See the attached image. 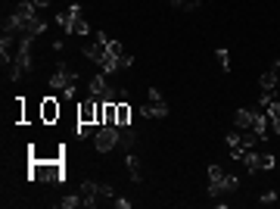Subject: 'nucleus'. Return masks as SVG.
I'll return each mask as SVG.
<instances>
[{
  "label": "nucleus",
  "instance_id": "nucleus-19",
  "mask_svg": "<svg viewBox=\"0 0 280 209\" xmlns=\"http://www.w3.org/2000/svg\"><path fill=\"white\" fill-rule=\"evenodd\" d=\"M44 31H47V19H41V16H38V19H31V22H28L22 34H31V38H38V34H44Z\"/></svg>",
  "mask_w": 280,
  "mask_h": 209
},
{
  "label": "nucleus",
  "instance_id": "nucleus-25",
  "mask_svg": "<svg viewBox=\"0 0 280 209\" xmlns=\"http://www.w3.org/2000/svg\"><path fill=\"white\" fill-rule=\"evenodd\" d=\"M75 134L81 137V141H84V137H90V134H93V125H84V122H78V125H75Z\"/></svg>",
  "mask_w": 280,
  "mask_h": 209
},
{
  "label": "nucleus",
  "instance_id": "nucleus-24",
  "mask_svg": "<svg viewBox=\"0 0 280 209\" xmlns=\"http://www.w3.org/2000/svg\"><path fill=\"white\" fill-rule=\"evenodd\" d=\"M277 166V159L271 153H259V172H268V169H274Z\"/></svg>",
  "mask_w": 280,
  "mask_h": 209
},
{
  "label": "nucleus",
  "instance_id": "nucleus-6",
  "mask_svg": "<svg viewBox=\"0 0 280 209\" xmlns=\"http://www.w3.org/2000/svg\"><path fill=\"white\" fill-rule=\"evenodd\" d=\"M112 197H115V191H112V184L93 181V178H87L84 184H81V200H84V206H87V209H93V206H100L103 200H112Z\"/></svg>",
  "mask_w": 280,
  "mask_h": 209
},
{
  "label": "nucleus",
  "instance_id": "nucleus-3",
  "mask_svg": "<svg viewBox=\"0 0 280 209\" xmlns=\"http://www.w3.org/2000/svg\"><path fill=\"white\" fill-rule=\"evenodd\" d=\"M206 178H209V197H212V200H218L221 194H233L240 188L237 175H224V169H221L218 162H212V166L206 169Z\"/></svg>",
  "mask_w": 280,
  "mask_h": 209
},
{
  "label": "nucleus",
  "instance_id": "nucleus-5",
  "mask_svg": "<svg viewBox=\"0 0 280 209\" xmlns=\"http://www.w3.org/2000/svg\"><path fill=\"white\" fill-rule=\"evenodd\" d=\"M31 34H19V44H16V60H13V72H9V78L13 81H22L25 78V72L31 69Z\"/></svg>",
  "mask_w": 280,
  "mask_h": 209
},
{
  "label": "nucleus",
  "instance_id": "nucleus-21",
  "mask_svg": "<svg viewBox=\"0 0 280 209\" xmlns=\"http://www.w3.org/2000/svg\"><path fill=\"white\" fill-rule=\"evenodd\" d=\"M240 162L252 172V175L259 172V153H255V150H243V159H240Z\"/></svg>",
  "mask_w": 280,
  "mask_h": 209
},
{
  "label": "nucleus",
  "instance_id": "nucleus-29",
  "mask_svg": "<svg viewBox=\"0 0 280 209\" xmlns=\"http://www.w3.org/2000/svg\"><path fill=\"white\" fill-rule=\"evenodd\" d=\"M146 97H149V103H162V100H165L159 88H149V91H146Z\"/></svg>",
  "mask_w": 280,
  "mask_h": 209
},
{
  "label": "nucleus",
  "instance_id": "nucleus-26",
  "mask_svg": "<svg viewBox=\"0 0 280 209\" xmlns=\"http://www.w3.org/2000/svg\"><path fill=\"white\" fill-rule=\"evenodd\" d=\"M60 206L63 209H75V206H84V200H81V197H66V200H60Z\"/></svg>",
  "mask_w": 280,
  "mask_h": 209
},
{
  "label": "nucleus",
  "instance_id": "nucleus-11",
  "mask_svg": "<svg viewBox=\"0 0 280 209\" xmlns=\"http://www.w3.org/2000/svg\"><path fill=\"white\" fill-rule=\"evenodd\" d=\"M115 128H131V103L128 100L115 103Z\"/></svg>",
  "mask_w": 280,
  "mask_h": 209
},
{
  "label": "nucleus",
  "instance_id": "nucleus-15",
  "mask_svg": "<svg viewBox=\"0 0 280 209\" xmlns=\"http://www.w3.org/2000/svg\"><path fill=\"white\" fill-rule=\"evenodd\" d=\"M268 125H271V122H268V115L262 109H252V131L259 134L262 141H268Z\"/></svg>",
  "mask_w": 280,
  "mask_h": 209
},
{
  "label": "nucleus",
  "instance_id": "nucleus-34",
  "mask_svg": "<svg viewBox=\"0 0 280 209\" xmlns=\"http://www.w3.org/2000/svg\"><path fill=\"white\" fill-rule=\"evenodd\" d=\"M277 88H280V75H277Z\"/></svg>",
  "mask_w": 280,
  "mask_h": 209
},
{
  "label": "nucleus",
  "instance_id": "nucleus-33",
  "mask_svg": "<svg viewBox=\"0 0 280 209\" xmlns=\"http://www.w3.org/2000/svg\"><path fill=\"white\" fill-rule=\"evenodd\" d=\"M168 3H174V6H184V0H168Z\"/></svg>",
  "mask_w": 280,
  "mask_h": 209
},
{
  "label": "nucleus",
  "instance_id": "nucleus-7",
  "mask_svg": "<svg viewBox=\"0 0 280 209\" xmlns=\"http://www.w3.org/2000/svg\"><path fill=\"white\" fill-rule=\"evenodd\" d=\"M119 144H122V128H115V125H100L97 137H93V147H97V153H112Z\"/></svg>",
  "mask_w": 280,
  "mask_h": 209
},
{
  "label": "nucleus",
  "instance_id": "nucleus-10",
  "mask_svg": "<svg viewBox=\"0 0 280 209\" xmlns=\"http://www.w3.org/2000/svg\"><path fill=\"white\" fill-rule=\"evenodd\" d=\"M78 122H84V125H97V100H93V97H87V100L78 106Z\"/></svg>",
  "mask_w": 280,
  "mask_h": 209
},
{
  "label": "nucleus",
  "instance_id": "nucleus-8",
  "mask_svg": "<svg viewBox=\"0 0 280 209\" xmlns=\"http://www.w3.org/2000/svg\"><path fill=\"white\" fill-rule=\"evenodd\" d=\"M16 38L19 34H6V31H3V38H0V63H3V69L13 66V60H16V50H13Z\"/></svg>",
  "mask_w": 280,
  "mask_h": 209
},
{
  "label": "nucleus",
  "instance_id": "nucleus-16",
  "mask_svg": "<svg viewBox=\"0 0 280 209\" xmlns=\"http://www.w3.org/2000/svg\"><path fill=\"white\" fill-rule=\"evenodd\" d=\"M106 72H103V75H93L90 78V85H87V91H90V97L93 100H103V94H106Z\"/></svg>",
  "mask_w": 280,
  "mask_h": 209
},
{
  "label": "nucleus",
  "instance_id": "nucleus-22",
  "mask_svg": "<svg viewBox=\"0 0 280 209\" xmlns=\"http://www.w3.org/2000/svg\"><path fill=\"white\" fill-rule=\"evenodd\" d=\"M215 60H218V66L224 69V72H230V50L227 47H215Z\"/></svg>",
  "mask_w": 280,
  "mask_h": 209
},
{
  "label": "nucleus",
  "instance_id": "nucleus-2",
  "mask_svg": "<svg viewBox=\"0 0 280 209\" xmlns=\"http://www.w3.org/2000/svg\"><path fill=\"white\" fill-rule=\"evenodd\" d=\"M78 81H81V75L69 63H56V72L50 75V91H60L66 100H75Z\"/></svg>",
  "mask_w": 280,
  "mask_h": 209
},
{
  "label": "nucleus",
  "instance_id": "nucleus-27",
  "mask_svg": "<svg viewBox=\"0 0 280 209\" xmlns=\"http://www.w3.org/2000/svg\"><path fill=\"white\" fill-rule=\"evenodd\" d=\"M259 203H262V206H271V203H277V191H265Z\"/></svg>",
  "mask_w": 280,
  "mask_h": 209
},
{
  "label": "nucleus",
  "instance_id": "nucleus-32",
  "mask_svg": "<svg viewBox=\"0 0 280 209\" xmlns=\"http://www.w3.org/2000/svg\"><path fill=\"white\" fill-rule=\"evenodd\" d=\"M34 6H38V9H44V6H50V0H34Z\"/></svg>",
  "mask_w": 280,
  "mask_h": 209
},
{
  "label": "nucleus",
  "instance_id": "nucleus-31",
  "mask_svg": "<svg viewBox=\"0 0 280 209\" xmlns=\"http://www.w3.org/2000/svg\"><path fill=\"white\" fill-rule=\"evenodd\" d=\"M106 125H115V103H106Z\"/></svg>",
  "mask_w": 280,
  "mask_h": 209
},
{
  "label": "nucleus",
  "instance_id": "nucleus-9",
  "mask_svg": "<svg viewBox=\"0 0 280 209\" xmlns=\"http://www.w3.org/2000/svg\"><path fill=\"white\" fill-rule=\"evenodd\" d=\"M41 119H44L47 125H53L56 119H60V103H56V97H53V94L41 100Z\"/></svg>",
  "mask_w": 280,
  "mask_h": 209
},
{
  "label": "nucleus",
  "instance_id": "nucleus-23",
  "mask_svg": "<svg viewBox=\"0 0 280 209\" xmlns=\"http://www.w3.org/2000/svg\"><path fill=\"white\" fill-rule=\"evenodd\" d=\"M87 31H90V28H87V22H84V16H81V19H75L72 25L66 28V34H87Z\"/></svg>",
  "mask_w": 280,
  "mask_h": 209
},
{
  "label": "nucleus",
  "instance_id": "nucleus-20",
  "mask_svg": "<svg viewBox=\"0 0 280 209\" xmlns=\"http://www.w3.org/2000/svg\"><path fill=\"white\" fill-rule=\"evenodd\" d=\"M277 75H280V72H274V69H268V72L259 78V88H262V91H277Z\"/></svg>",
  "mask_w": 280,
  "mask_h": 209
},
{
  "label": "nucleus",
  "instance_id": "nucleus-14",
  "mask_svg": "<svg viewBox=\"0 0 280 209\" xmlns=\"http://www.w3.org/2000/svg\"><path fill=\"white\" fill-rule=\"evenodd\" d=\"M125 166H128V178H131L134 184H140V181H143V175H140V156H137V153H131V150H128Z\"/></svg>",
  "mask_w": 280,
  "mask_h": 209
},
{
  "label": "nucleus",
  "instance_id": "nucleus-12",
  "mask_svg": "<svg viewBox=\"0 0 280 209\" xmlns=\"http://www.w3.org/2000/svg\"><path fill=\"white\" fill-rule=\"evenodd\" d=\"M140 115H143V119H165L168 115V103L162 100V103H143V106H140Z\"/></svg>",
  "mask_w": 280,
  "mask_h": 209
},
{
  "label": "nucleus",
  "instance_id": "nucleus-13",
  "mask_svg": "<svg viewBox=\"0 0 280 209\" xmlns=\"http://www.w3.org/2000/svg\"><path fill=\"white\" fill-rule=\"evenodd\" d=\"M75 19H81V3H72L69 9H63V13H56V25H63V28H69Z\"/></svg>",
  "mask_w": 280,
  "mask_h": 209
},
{
  "label": "nucleus",
  "instance_id": "nucleus-18",
  "mask_svg": "<svg viewBox=\"0 0 280 209\" xmlns=\"http://www.w3.org/2000/svg\"><path fill=\"white\" fill-rule=\"evenodd\" d=\"M268 122H271V128H274V134L280 137V100H271L268 103Z\"/></svg>",
  "mask_w": 280,
  "mask_h": 209
},
{
  "label": "nucleus",
  "instance_id": "nucleus-17",
  "mask_svg": "<svg viewBox=\"0 0 280 209\" xmlns=\"http://www.w3.org/2000/svg\"><path fill=\"white\" fill-rule=\"evenodd\" d=\"M233 128L237 131H252V109H237L233 112Z\"/></svg>",
  "mask_w": 280,
  "mask_h": 209
},
{
  "label": "nucleus",
  "instance_id": "nucleus-4",
  "mask_svg": "<svg viewBox=\"0 0 280 209\" xmlns=\"http://www.w3.org/2000/svg\"><path fill=\"white\" fill-rule=\"evenodd\" d=\"M84 56L97 63L106 75H112V72H119V69H122V56L109 53V50H106V44H100V41H93L90 47H84Z\"/></svg>",
  "mask_w": 280,
  "mask_h": 209
},
{
  "label": "nucleus",
  "instance_id": "nucleus-1",
  "mask_svg": "<svg viewBox=\"0 0 280 209\" xmlns=\"http://www.w3.org/2000/svg\"><path fill=\"white\" fill-rule=\"evenodd\" d=\"M28 178L31 181H50V184H63L66 181V159H41V156H28Z\"/></svg>",
  "mask_w": 280,
  "mask_h": 209
},
{
  "label": "nucleus",
  "instance_id": "nucleus-28",
  "mask_svg": "<svg viewBox=\"0 0 280 209\" xmlns=\"http://www.w3.org/2000/svg\"><path fill=\"white\" fill-rule=\"evenodd\" d=\"M112 206H119V209H131V200H128V197H119V194H115V197H112Z\"/></svg>",
  "mask_w": 280,
  "mask_h": 209
},
{
  "label": "nucleus",
  "instance_id": "nucleus-30",
  "mask_svg": "<svg viewBox=\"0 0 280 209\" xmlns=\"http://www.w3.org/2000/svg\"><path fill=\"white\" fill-rule=\"evenodd\" d=\"M106 50H109V53H115V56H122V53H125L122 41H109V44H106Z\"/></svg>",
  "mask_w": 280,
  "mask_h": 209
}]
</instances>
